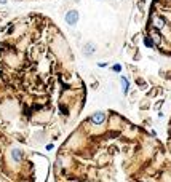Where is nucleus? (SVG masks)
Returning a JSON list of instances; mask_svg holds the SVG:
<instances>
[{"mask_svg": "<svg viewBox=\"0 0 171 182\" xmlns=\"http://www.w3.org/2000/svg\"><path fill=\"white\" fill-rule=\"evenodd\" d=\"M87 85L66 34L29 13L0 27V128L23 145H45L70 133Z\"/></svg>", "mask_w": 171, "mask_h": 182, "instance_id": "nucleus-1", "label": "nucleus"}, {"mask_svg": "<svg viewBox=\"0 0 171 182\" xmlns=\"http://www.w3.org/2000/svg\"><path fill=\"white\" fill-rule=\"evenodd\" d=\"M54 182H171V153L153 133L109 110L104 123L85 118L61 144Z\"/></svg>", "mask_w": 171, "mask_h": 182, "instance_id": "nucleus-2", "label": "nucleus"}, {"mask_svg": "<svg viewBox=\"0 0 171 182\" xmlns=\"http://www.w3.org/2000/svg\"><path fill=\"white\" fill-rule=\"evenodd\" d=\"M42 165L38 153L24 149L0 128V182H40Z\"/></svg>", "mask_w": 171, "mask_h": 182, "instance_id": "nucleus-3", "label": "nucleus"}, {"mask_svg": "<svg viewBox=\"0 0 171 182\" xmlns=\"http://www.w3.org/2000/svg\"><path fill=\"white\" fill-rule=\"evenodd\" d=\"M146 37L160 54L171 58V0L150 2Z\"/></svg>", "mask_w": 171, "mask_h": 182, "instance_id": "nucleus-4", "label": "nucleus"}, {"mask_svg": "<svg viewBox=\"0 0 171 182\" xmlns=\"http://www.w3.org/2000/svg\"><path fill=\"white\" fill-rule=\"evenodd\" d=\"M78 18H80V15H78L77 10H69L66 13V16H64V19H66V22L69 26H75L78 22Z\"/></svg>", "mask_w": 171, "mask_h": 182, "instance_id": "nucleus-5", "label": "nucleus"}, {"mask_svg": "<svg viewBox=\"0 0 171 182\" xmlns=\"http://www.w3.org/2000/svg\"><path fill=\"white\" fill-rule=\"evenodd\" d=\"M166 147L171 153V117H169V121H168V128H166Z\"/></svg>", "mask_w": 171, "mask_h": 182, "instance_id": "nucleus-6", "label": "nucleus"}, {"mask_svg": "<svg viewBox=\"0 0 171 182\" xmlns=\"http://www.w3.org/2000/svg\"><path fill=\"white\" fill-rule=\"evenodd\" d=\"M87 47H88V48H85V50H83V51H85V54H91V53H94V50H96V48H94V45L88 43Z\"/></svg>", "mask_w": 171, "mask_h": 182, "instance_id": "nucleus-7", "label": "nucleus"}, {"mask_svg": "<svg viewBox=\"0 0 171 182\" xmlns=\"http://www.w3.org/2000/svg\"><path fill=\"white\" fill-rule=\"evenodd\" d=\"M122 83H123V91L126 93L128 91V80L126 78H122Z\"/></svg>", "mask_w": 171, "mask_h": 182, "instance_id": "nucleus-8", "label": "nucleus"}, {"mask_svg": "<svg viewBox=\"0 0 171 182\" xmlns=\"http://www.w3.org/2000/svg\"><path fill=\"white\" fill-rule=\"evenodd\" d=\"M7 2V0H0V3H5Z\"/></svg>", "mask_w": 171, "mask_h": 182, "instance_id": "nucleus-9", "label": "nucleus"}]
</instances>
